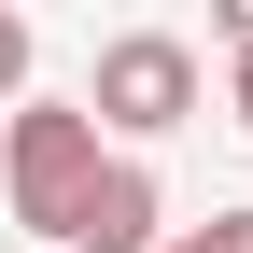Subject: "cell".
I'll list each match as a JSON object with an SVG mask.
<instances>
[{
    "label": "cell",
    "mask_w": 253,
    "mask_h": 253,
    "mask_svg": "<svg viewBox=\"0 0 253 253\" xmlns=\"http://www.w3.org/2000/svg\"><path fill=\"white\" fill-rule=\"evenodd\" d=\"M99 169H113V155H99V113H84V99H14V113H0V197H14V225H28V253H71V211L84 197H99Z\"/></svg>",
    "instance_id": "obj_1"
},
{
    "label": "cell",
    "mask_w": 253,
    "mask_h": 253,
    "mask_svg": "<svg viewBox=\"0 0 253 253\" xmlns=\"http://www.w3.org/2000/svg\"><path fill=\"white\" fill-rule=\"evenodd\" d=\"M84 113H99L113 141H169V126L197 113V42H183V28H113Z\"/></svg>",
    "instance_id": "obj_2"
},
{
    "label": "cell",
    "mask_w": 253,
    "mask_h": 253,
    "mask_svg": "<svg viewBox=\"0 0 253 253\" xmlns=\"http://www.w3.org/2000/svg\"><path fill=\"white\" fill-rule=\"evenodd\" d=\"M155 225H169V197H155V169H141V155H113V169H99V197L71 211V253H169Z\"/></svg>",
    "instance_id": "obj_3"
},
{
    "label": "cell",
    "mask_w": 253,
    "mask_h": 253,
    "mask_svg": "<svg viewBox=\"0 0 253 253\" xmlns=\"http://www.w3.org/2000/svg\"><path fill=\"white\" fill-rule=\"evenodd\" d=\"M28 56H42V42H28V14L0 0V99H28Z\"/></svg>",
    "instance_id": "obj_4"
},
{
    "label": "cell",
    "mask_w": 253,
    "mask_h": 253,
    "mask_svg": "<svg viewBox=\"0 0 253 253\" xmlns=\"http://www.w3.org/2000/svg\"><path fill=\"white\" fill-rule=\"evenodd\" d=\"M197 253H253V211H211V225H197Z\"/></svg>",
    "instance_id": "obj_5"
},
{
    "label": "cell",
    "mask_w": 253,
    "mask_h": 253,
    "mask_svg": "<svg viewBox=\"0 0 253 253\" xmlns=\"http://www.w3.org/2000/svg\"><path fill=\"white\" fill-rule=\"evenodd\" d=\"M225 113H239V141H253V42L225 56Z\"/></svg>",
    "instance_id": "obj_6"
},
{
    "label": "cell",
    "mask_w": 253,
    "mask_h": 253,
    "mask_svg": "<svg viewBox=\"0 0 253 253\" xmlns=\"http://www.w3.org/2000/svg\"><path fill=\"white\" fill-rule=\"evenodd\" d=\"M169 253H197V239H169Z\"/></svg>",
    "instance_id": "obj_7"
},
{
    "label": "cell",
    "mask_w": 253,
    "mask_h": 253,
    "mask_svg": "<svg viewBox=\"0 0 253 253\" xmlns=\"http://www.w3.org/2000/svg\"><path fill=\"white\" fill-rule=\"evenodd\" d=\"M0 253H28V239H0Z\"/></svg>",
    "instance_id": "obj_8"
}]
</instances>
